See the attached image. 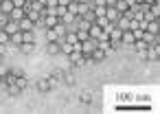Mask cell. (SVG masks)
I'll list each match as a JSON object with an SVG mask.
<instances>
[{
  "instance_id": "obj_1",
  "label": "cell",
  "mask_w": 160,
  "mask_h": 114,
  "mask_svg": "<svg viewBox=\"0 0 160 114\" xmlns=\"http://www.w3.org/2000/svg\"><path fill=\"white\" fill-rule=\"evenodd\" d=\"M88 35H90L92 40H110V37H108V33H105V31H103L99 24H94V22L90 24V29H88Z\"/></svg>"
},
{
  "instance_id": "obj_2",
  "label": "cell",
  "mask_w": 160,
  "mask_h": 114,
  "mask_svg": "<svg viewBox=\"0 0 160 114\" xmlns=\"http://www.w3.org/2000/svg\"><path fill=\"white\" fill-rule=\"evenodd\" d=\"M62 81L66 86H75L77 77H75V66H68V68H62Z\"/></svg>"
},
{
  "instance_id": "obj_3",
  "label": "cell",
  "mask_w": 160,
  "mask_h": 114,
  "mask_svg": "<svg viewBox=\"0 0 160 114\" xmlns=\"http://www.w3.org/2000/svg\"><path fill=\"white\" fill-rule=\"evenodd\" d=\"M105 18H108V22L116 24V20L121 18V13L116 11V7H105Z\"/></svg>"
},
{
  "instance_id": "obj_4",
  "label": "cell",
  "mask_w": 160,
  "mask_h": 114,
  "mask_svg": "<svg viewBox=\"0 0 160 114\" xmlns=\"http://www.w3.org/2000/svg\"><path fill=\"white\" fill-rule=\"evenodd\" d=\"M103 59H105V51L99 48V46H94L92 53H90V62H103Z\"/></svg>"
},
{
  "instance_id": "obj_5",
  "label": "cell",
  "mask_w": 160,
  "mask_h": 114,
  "mask_svg": "<svg viewBox=\"0 0 160 114\" xmlns=\"http://www.w3.org/2000/svg\"><path fill=\"white\" fill-rule=\"evenodd\" d=\"M24 18H29L31 22H35V24H38V22H42V18H44V16H42L40 11H33V9H27V11H24Z\"/></svg>"
},
{
  "instance_id": "obj_6",
  "label": "cell",
  "mask_w": 160,
  "mask_h": 114,
  "mask_svg": "<svg viewBox=\"0 0 160 114\" xmlns=\"http://www.w3.org/2000/svg\"><path fill=\"white\" fill-rule=\"evenodd\" d=\"M22 18H24V9H22V7H13V9H11V13H9V20L20 22Z\"/></svg>"
},
{
  "instance_id": "obj_7",
  "label": "cell",
  "mask_w": 160,
  "mask_h": 114,
  "mask_svg": "<svg viewBox=\"0 0 160 114\" xmlns=\"http://www.w3.org/2000/svg\"><path fill=\"white\" fill-rule=\"evenodd\" d=\"M35 88H38V92H48V90H53L51 83H48V79H42V77L35 81Z\"/></svg>"
},
{
  "instance_id": "obj_8",
  "label": "cell",
  "mask_w": 160,
  "mask_h": 114,
  "mask_svg": "<svg viewBox=\"0 0 160 114\" xmlns=\"http://www.w3.org/2000/svg\"><path fill=\"white\" fill-rule=\"evenodd\" d=\"M5 88H7V94H9V97H20V94L24 92L18 83H9V86H5Z\"/></svg>"
},
{
  "instance_id": "obj_9",
  "label": "cell",
  "mask_w": 160,
  "mask_h": 114,
  "mask_svg": "<svg viewBox=\"0 0 160 114\" xmlns=\"http://www.w3.org/2000/svg\"><path fill=\"white\" fill-rule=\"evenodd\" d=\"M94 101V94L90 92V90H83L81 94H79V103H83V105H90Z\"/></svg>"
},
{
  "instance_id": "obj_10",
  "label": "cell",
  "mask_w": 160,
  "mask_h": 114,
  "mask_svg": "<svg viewBox=\"0 0 160 114\" xmlns=\"http://www.w3.org/2000/svg\"><path fill=\"white\" fill-rule=\"evenodd\" d=\"M18 27H20V31H33V29H35V22H31L29 18H22V20L18 22Z\"/></svg>"
},
{
  "instance_id": "obj_11",
  "label": "cell",
  "mask_w": 160,
  "mask_h": 114,
  "mask_svg": "<svg viewBox=\"0 0 160 114\" xmlns=\"http://www.w3.org/2000/svg\"><path fill=\"white\" fill-rule=\"evenodd\" d=\"M11 9H13V2L11 0H0V13H11Z\"/></svg>"
},
{
  "instance_id": "obj_12",
  "label": "cell",
  "mask_w": 160,
  "mask_h": 114,
  "mask_svg": "<svg viewBox=\"0 0 160 114\" xmlns=\"http://www.w3.org/2000/svg\"><path fill=\"white\" fill-rule=\"evenodd\" d=\"M2 29H5L9 35H11V33H16V31H20V27H18V22H16V20H7V24H5Z\"/></svg>"
},
{
  "instance_id": "obj_13",
  "label": "cell",
  "mask_w": 160,
  "mask_h": 114,
  "mask_svg": "<svg viewBox=\"0 0 160 114\" xmlns=\"http://www.w3.org/2000/svg\"><path fill=\"white\" fill-rule=\"evenodd\" d=\"M51 29H53V31L57 33V37H59V40H62V37H64V33L68 31V27H66L64 22H57V24H55V27H51Z\"/></svg>"
},
{
  "instance_id": "obj_14",
  "label": "cell",
  "mask_w": 160,
  "mask_h": 114,
  "mask_svg": "<svg viewBox=\"0 0 160 114\" xmlns=\"http://www.w3.org/2000/svg\"><path fill=\"white\" fill-rule=\"evenodd\" d=\"M134 40H136V37H134L132 31H123V35H121V44H129V46H132Z\"/></svg>"
},
{
  "instance_id": "obj_15",
  "label": "cell",
  "mask_w": 160,
  "mask_h": 114,
  "mask_svg": "<svg viewBox=\"0 0 160 114\" xmlns=\"http://www.w3.org/2000/svg\"><path fill=\"white\" fill-rule=\"evenodd\" d=\"M116 27H118L121 31H129V18H125V16H121V18L116 20Z\"/></svg>"
},
{
  "instance_id": "obj_16",
  "label": "cell",
  "mask_w": 160,
  "mask_h": 114,
  "mask_svg": "<svg viewBox=\"0 0 160 114\" xmlns=\"http://www.w3.org/2000/svg\"><path fill=\"white\" fill-rule=\"evenodd\" d=\"M33 48H35V42H22L20 44V53H33Z\"/></svg>"
},
{
  "instance_id": "obj_17",
  "label": "cell",
  "mask_w": 160,
  "mask_h": 114,
  "mask_svg": "<svg viewBox=\"0 0 160 114\" xmlns=\"http://www.w3.org/2000/svg\"><path fill=\"white\" fill-rule=\"evenodd\" d=\"M46 53L48 55H57L59 53V42H48L46 44Z\"/></svg>"
},
{
  "instance_id": "obj_18",
  "label": "cell",
  "mask_w": 160,
  "mask_h": 114,
  "mask_svg": "<svg viewBox=\"0 0 160 114\" xmlns=\"http://www.w3.org/2000/svg\"><path fill=\"white\" fill-rule=\"evenodd\" d=\"M9 42L20 46V44H22V31H16V33H11V35H9Z\"/></svg>"
},
{
  "instance_id": "obj_19",
  "label": "cell",
  "mask_w": 160,
  "mask_h": 114,
  "mask_svg": "<svg viewBox=\"0 0 160 114\" xmlns=\"http://www.w3.org/2000/svg\"><path fill=\"white\" fill-rule=\"evenodd\" d=\"M114 7H116V11H118V13H125V11L129 9V5L125 2V0H116V2H114Z\"/></svg>"
},
{
  "instance_id": "obj_20",
  "label": "cell",
  "mask_w": 160,
  "mask_h": 114,
  "mask_svg": "<svg viewBox=\"0 0 160 114\" xmlns=\"http://www.w3.org/2000/svg\"><path fill=\"white\" fill-rule=\"evenodd\" d=\"M88 9H90V5H88V2H77V11H75V13H77V16L81 18V16H83V13H86Z\"/></svg>"
},
{
  "instance_id": "obj_21",
  "label": "cell",
  "mask_w": 160,
  "mask_h": 114,
  "mask_svg": "<svg viewBox=\"0 0 160 114\" xmlns=\"http://www.w3.org/2000/svg\"><path fill=\"white\" fill-rule=\"evenodd\" d=\"M132 46H134L136 51H140V53H142V51H147V46H149V44H147L145 40H134V44H132Z\"/></svg>"
},
{
  "instance_id": "obj_22",
  "label": "cell",
  "mask_w": 160,
  "mask_h": 114,
  "mask_svg": "<svg viewBox=\"0 0 160 114\" xmlns=\"http://www.w3.org/2000/svg\"><path fill=\"white\" fill-rule=\"evenodd\" d=\"M46 79H48V83H51V88H57V86L62 83V79H59L57 75H53V72H51V75H48Z\"/></svg>"
},
{
  "instance_id": "obj_23",
  "label": "cell",
  "mask_w": 160,
  "mask_h": 114,
  "mask_svg": "<svg viewBox=\"0 0 160 114\" xmlns=\"http://www.w3.org/2000/svg\"><path fill=\"white\" fill-rule=\"evenodd\" d=\"M16 83H18L22 90H27V88H29V79H27V75H20V77L16 79Z\"/></svg>"
},
{
  "instance_id": "obj_24",
  "label": "cell",
  "mask_w": 160,
  "mask_h": 114,
  "mask_svg": "<svg viewBox=\"0 0 160 114\" xmlns=\"http://www.w3.org/2000/svg\"><path fill=\"white\" fill-rule=\"evenodd\" d=\"M22 42H35L33 31H22Z\"/></svg>"
},
{
  "instance_id": "obj_25",
  "label": "cell",
  "mask_w": 160,
  "mask_h": 114,
  "mask_svg": "<svg viewBox=\"0 0 160 114\" xmlns=\"http://www.w3.org/2000/svg\"><path fill=\"white\" fill-rule=\"evenodd\" d=\"M136 29H140V20L129 18V31H136Z\"/></svg>"
},
{
  "instance_id": "obj_26",
  "label": "cell",
  "mask_w": 160,
  "mask_h": 114,
  "mask_svg": "<svg viewBox=\"0 0 160 114\" xmlns=\"http://www.w3.org/2000/svg\"><path fill=\"white\" fill-rule=\"evenodd\" d=\"M46 37H48V42H59V37H57V33H55L53 29L46 31Z\"/></svg>"
},
{
  "instance_id": "obj_27",
  "label": "cell",
  "mask_w": 160,
  "mask_h": 114,
  "mask_svg": "<svg viewBox=\"0 0 160 114\" xmlns=\"http://www.w3.org/2000/svg\"><path fill=\"white\" fill-rule=\"evenodd\" d=\"M0 44H9V33L5 29H0Z\"/></svg>"
},
{
  "instance_id": "obj_28",
  "label": "cell",
  "mask_w": 160,
  "mask_h": 114,
  "mask_svg": "<svg viewBox=\"0 0 160 114\" xmlns=\"http://www.w3.org/2000/svg\"><path fill=\"white\" fill-rule=\"evenodd\" d=\"M88 37H90L88 31H79V29H77V40H79V42H86Z\"/></svg>"
},
{
  "instance_id": "obj_29",
  "label": "cell",
  "mask_w": 160,
  "mask_h": 114,
  "mask_svg": "<svg viewBox=\"0 0 160 114\" xmlns=\"http://www.w3.org/2000/svg\"><path fill=\"white\" fill-rule=\"evenodd\" d=\"M92 11H94V16H105V7H103V5H99V7H92Z\"/></svg>"
},
{
  "instance_id": "obj_30",
  "label": "cell",
  "mask_w": 160,
  "mask_h": 114,
  "mask_svg": "<svg viewBox=\"0 0 160 114\" xmlns=\"http://www.w3.org/2000/svg\"><path fill=\"white\" fill-rule=\"evenodd\" d=\"M44 7H46V9H55V7H57V0H46Z\"/></svg>"
},
{
  "instance_id": "obj_31",
  "label": "cell",
  "mask_w": 160,
  "mask_h": 114,
  "mask_svg": "<svg viewBox=\"0 0 160 114\" xmlns=\"http://www.w3.org/2000/svg\"><path fill=\"white\" fill-rule=\"evenodd\" d=\"M11 2H13V7H22V9H24V2H27V0H11Z\"/></svg>"
},
{
  "instance_id": "obj_32",
  "label": "cell",
  "mask_w": 160,
  "mask_h": 114,
  "mask_svg": "<svg viewBox=\"0 0 160 114\" xmlns=\"http://www.w3.org/2000/svg\"><path fill=\"white\" fill-rule=\"evenodd\" d=\"M7 72H9V68H7V66H2V64H0V77H5Z\"/></svg>"
},
{
  "instance_id": "obj_33",
  "label": "cell",
  "mask_w": 160,
  "mask_h": 114,
  "mask_svg": "<svg viewBox=\"0 0 160 114\" xmlns=\"http://www.w3.org/2000/svg\"><path fill=\"white\" fill-rule=\"evenodd\" d=\"M5 53H7V44H0V57H2Z\"/></svg>"
},
{
  "instance_id": "obj_34",
  "label": "cell",
  "mask_w": 160,
  "mask_h": 114,
  "mask_svg": "<svg viewBox=\"0 0 160 114\" xmlns=\"http://www.w3.org/2000/svg\"><path fill=\"white\" fill-rule=\"evenodd\" d=\"M68 2L70 0H57V5H62V7H68Z\"/></svg>"
},
{
  "instance_id": "obj_35",
  "label": "cell",
  "mask_w": 160,
  "mask_h": 114,
  "mask_svg": "<svg viewBox=\"0 0 160 114\" xmlns=\"http://www.w3.org/2000/svg\"><path fill=\"white\" fill-rule=\"evenodd\" d=\"M114 2L116 0H105V7H114Z\"/></svg>"
},
{
  "instance_id": "obj_36",
  "label": "cell",
  "mask_w": 160,
  "mask_h": 114,
  "mask_svg": "<svg viewBox=\"0 0 160 114\" xmlns=\"http://www.w3.org/2000/svg\"><path fill=\"white\" fill-rule=\"evenodd\" d=\"M77 2H90V0H77Z\"/></svg>"
},
{
  "instance_id": "obj_37",
  "label": "cell",
  "mask_w": 160,
  "mask_h": 114,
  "mask_svg": "<svg viewBox=\"0 0 160 114\" xmlns=\"http://www.w3.org/2000/svg\"><path fill=\"white\" fill-rule=\"evenodd\" d=\"M0 86H5V81H2V77H0Z\"/></svg>"
},
{
  "instance_id": "obj_38",
  "label": "cell",
  "mask_w": 160,
  "mask_h": 114,
  "mask_svg": "<svg viewBox=\"0 0 160 114\" xmlns=\"http://www.w3.org/2000/svg\"><path fill=\"white\" fill-rule=\"evenodd\" d=\"M0 64H2V57H0Z\"/></svg>"
}]
</instances>
